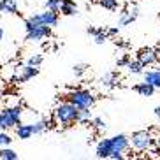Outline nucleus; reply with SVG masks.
I'll use <instances>...</instances> for the list:
<instances>
[{
  "mask_svg": "<svg viewBox=\"0 0 160 160\" xmlns=\"http://www.w3.org/2000/svg\"><path fill=\"white\" fill-rule=\"evenodd\" d=\"M128 146H130V139L127 136H114V137H109V139H102V141L97 144V151H95V155L97 158H109L111 153L114 151H120V153H125L128 150Z\"/></svg>",
  "mask_w": 160,
  "mask_h": 160,
  "instance_id": "obj_1",
  "label": "nucleus"
},
{
  "mask_svg": "<svg viewBox=\"0 0 160 160\" xmlns=\"http://www.w3.org/2000/svg\"><path fill=\"white\" fill-rule=\"evenodd\" d=\"M78 111L79 109L76 108L72 102L65 100V102H62L57 106L55 109V122L60 125V127H71L74 123H78Z\"/></svg>",
  "mask_w": 160,
  "mask_h": 160,
  "instance_id": "obj_2",
  "label": "nucleus"
},
{
  "mask_svg": "<svg viewBox=\"0 0 160 160\" xmlns=\"http://www.w3.org/2000/svg\"><path fill=\"white\" fill-rule=\"evenodd\" d=\"M67 100L72 102L78 109H81V108H90L92 109V106L95 104V95L92 93L90 90L76 88V90H72L71 93L67 95Z\"/></svg>",
  "mask_w": 160,
  "mask_h": 160,
  "instance_id": "obj_3",
  "label": "nucleus"
},
{
  "mask_svg": "<svg viewBox=\"0 0 160 160\" xmlns=\"http://www.w3.org/2000/svg\"><path fill=\"white\" fill-rule=\"evenodd\" d=\"M25 28H27V41L28 42H39L42 39L51 35V27L46 25H33L32 21H25Z\"/></svg>",
  "mask_w": 160,
  "mask_h": 160,
  "instance_id": "obj_4",
  "label": "nucleus"
},
{
  "mask_svg": "<svg viewBox=\"0 0 160 160\" xmlns=\"http://www.w3.org/2000/svg\"><path fill=\"white\" fill-rule=\"evenodd\" d=\"M130 142H132V148L137 151H146L155 146V139L148 130H137L132 134L130 137Z\"/></svg>",
  "mask_w": 160,
  "mask_h": 160,
  "instance_id": "obj_5",
  "label": "nucleus"
},
{
  "mask_svg": "<svg viewBox=\"0 0 160 160\" xmlns=\"http://www.w3.org/2000/svg\"><path fill=\"white\" fill-rule=\"evenodd\" d=\"M21 116H23V109L21 106H12L2 111V120H4V130L7 128H16V125L21 123Z\"/></svg>",
  "mask_w": 160,
  "mask_h": 160,
  "instance_id": "obj_6",
  "label": "nucleus"
},
{
  "mask_svg": "<svg viewBox=\"0 0 160 160\" xmlns=\"http://www.w3.org/2000/svg\"><path fill=\"white\" fill-rule=\"evenodd\" d=\"M39 74V67H32V65H21L19 63L18 67L14 69V74H12V81L14 83H25V81L32 79L33 76Z\"/></svg>",
  "mask_w": 160,
  "mask_h": 160,
  "instance_id": "obj_7",
  "label": "nucleus"
},
{
  "mask_svg": "<svg viewBox=\"0 0 160 160\" xmlns=\"http://www.w3.org/2000/svg\"><path fill=\"white\" fill-rule=\"evenodd\" d=\"M28 21H32L33 25H46V27H57V25H58V12L46 9V12H39V14H33L32 18H28Z\"/></svg>",
  "mask_w": 160,
  "mask_h": 160,
  "instance_id": "obj_8",
  "label": "nucleus"
},
{
  "mask_svg": "<svg viewBox=\"0 0 160 160\" xmlns=\"http://www.w3.org/2000/svg\"><path fill=\"white\" fill-rule=\"evenodd\" d=\"M137 60L141 62L144 67L148 65H153V63H157V62L160 60L158 53L155 51V48H142V49H139L137 51Z\"/></svg>",
  "mask_w": 160,
  "mask_h": 160,
  "instance_id": "obj_9",
  "label": "nucleus"
},
{
  "mask_svg": "<svg viewBox=\"0 0 160 160\" xmlns=\"http://www.w3.org/2000/svg\"><path fill=\"white\" fill-rule=\"evenodd\" d=\"M0 12L2 14H19L18 4L14 0H0Z\"/></svg>",
  "mask_w": 160,
  "mask_h": 160,
  "instance_id": "obj_10",
  "label": "nucleus"
},
{
  "mask_svg": "<svg viewBox=\"0 0 160 160\" xmlns=\"http://www.w3.org/2000/svg\"><path fill=\"white\" fill-rule=\"evenodd\" d=\"M118 81H120V74H118V72H108L106 76L100 78V83H102V86H106V88H114V86L118 85Z\"/></svg>",
  "mask_w": 160,
  "mask_h": 160,
  "instance_id": "obj_11",
  "label": "nucleus"
},
{
  "mask_svg": "<svg viewBox=\"0 0 160 160\" xmlns=\"http://www.w3.org/2000/svg\"><path fill=\"white\" fill-rule=\"evenodd\" d=\"M134 90H136L139 95H142V97H151V95L155 93V86L150 85V83H146V81H142V83H137L136 86H134Z\"/></svg>",
  "mask_w": 160,
  "mask_h": 160,
  "instance_id": "obj_12",
  "label": "nucleus"
},
{
  "mask_svg": "<svg viewBox=\"0 0 160 160\" xmlns=\"http://www.w3.org/2000/svg\"><path fill=\"white\" fill-rule=\"evenodd\" d=\"M60 12L63 16H74L76 12H78V5H76L74 0H62Z\"/></svg>",
  "mask_w": 160,
  "mask_h": 160,
  "instance_id": "obj_13",
  "label": "nucleus"
},
{
  "mask_svg": "<svg viewBox=\"0 0 160 160\" xmlns=\"http://www.w3.org/2000/svg\"><path fill=\"white\" fill-rule=\"evenodd\" d=\"M144 81L153 85L155 88H160V69H151V71L144 72Z\"/></svg>",
  "mask_w": 160,
  "mask_h": 160,
  "instance_id": "obj_14",
  "label": "nucleus"
},
{
  "mask_svg": "<svg viewBox=\"0 0 160 160\" xmlns=\"http://www.w3.org/2000/svg\"><path fill=\"white\" fill-rule=\"evenodd\" d=\"M137 7H134L132 11H123L122 12V19H120V27H125V25H130L137 19Z\"/></svg>",
  "mask_w": 160,
  "mask_h": 160,
  "instance_id": "obj_15",
  "label": "nucleus"
},
{
  "mask_svg": "<svg viewBox=\"0 0 160 160\" xmlns=\"http://www.w3.org/2000/svg\"><path fill=\"white\" fill-rule=\"evenodd\" d=\"M16 136H18L19 139H30V137L33 136L32 125H23V123L16 125Z\"/></svg>",
  "mask_w": 160,
  "mask_h": 160,
  "instance_id": "obj_16",
  "label": "nucleus"
},
{
  "mask_svg": "<svg viewBox=\"0 0 160 160\" xmlns=\"http://www.w3.org/2000/svg\"><path fill=\"white\" fill-rule=\"evenodd\" d=\"M125 67H127V71L130 72V74H142V69H144V65H142L137 58H136V60H132V58H130Z\"/></svg>",
  "mask_w": 160,
  "mask_h": 160,
  "instance_id": "obj_17",
  "label": "nucleus"
},
{
  "mask_svg": "<svg viewBox=\"0 0 160 160\" xmlns=\"http://www.w3.org/2000/svg\"><path fill=\"white\" fill-rule=\"evenodd\" d=\"M0 158L2 160H18V153L14 150H11L7 146H2L0 150Z\"/></svg>",
  "mask_w": 160,
  "mask_h": 160,
  "instance_id": "obj_18",
  "label": "nucleus"
},
{
  "mask_svg": "<svg viewBox=\"0 0 160 160\" xmlns=\"http://www.w3.org/2000/svg\"><path fill=\"white\" fill-rule=\"evenodd\" d=\"M92 120V111L90 108H81L78 111V123H90Z\"/></svg>",
  "mask_w": 160,
  "mask_h": 160,
  "instance_id": "obj_19",
  "label": "nucleus"
},
{
  "mask_svg": "<svg viewBox=\"0 0 160 160\" xmlns=\"http://www.w3.org/2000/svg\"><path fill=\"white\" fill-rule=\"evenodd\" d=\"M48 127H49V120H48V118H44V120H39L37 123H33L32 130H33V134H41V132H44Z\"/></svg>",
  "mask_w": 160,
  "mask_h": 160,
  "instance_id": "obj_20",
  "label": "nucleus"
},
{
  "mask_svg": "<svg viewBox=\"0 0 160 160\" xmlns=\"http://www.w3.org/2000/svg\"><path fill=\"white\" fill-rule=\"evenodd\" d=\"M99 4L108 11H116L118 9V0H99Z\"/></svg>",
  "mask_w": 160,
  "mask_h": 160,
  "instance_id": "obj_21",
  "label": "nucleus"
},
{
  "mask_svg": "<svg viewBox=\"0 0 160 160\" xmlns=\"http://www.w3.org/2000/svg\"><path fill=\"white\" fill-rule=\"evenodd\" d=\"M60 5H62V0H46V9L49 11L60 12Z\"/></svg>",
  "mask_w": 160,
  "mask_h": 160,
  "instance_id": "obj_22",
  "label": "nucleus"
},
{
  "mask_svg": "<svg viewBox=\"0 0 160 160\" xmlns=\"http://www.w3.org/2000/svg\"><path fill=\"white\" fill-rule=\"evenodd\" d=\"M27 63L32 65V67H39L41 63H42V57H41V55H32V57L27 60Z\"/></svg>",
  "mask_w": 160,
  "mask_h": 160,
  "instance_id": "obj_23",
  "label": "nucleus"
},
{
  "mask_svg": "<svg viewBox=\"0 0 160 160\" xmlns=\"http://www.w3.org/2000/svg\"><path fill=\"white\" fill-rule=\"evenodd\" d=\"M11 142H12L11 136H7L5 132H2V130H0V148H2V146H9Z\"/></svg>",
  "mask_w": 160,
  "mask_h": 160,
  "instance_id": "obj_24",
  "label": "nucleus"
},
{
  "mask_svg": "<svg viewBox=\"0 0 160 160\" xmlns=\"http://www.w3.org/2000/svg\"><path fill=\"white\" fill-rule=\"evenodd\" d=\"M95 37V44H104L106 41H108V33L104 32V30H100L97 35H93Z\"/></svg>",
  "mask_w": 160,
  "mask_h": 160,
  "instance_id": "obj_25",
  "label": "nucleus"
},
{
  "mask_svg": "<svg viewBox=\"0 0 160 160\" xmlns=\"http://www.w3.org/2000/svg\"><path fill=\"white\" fill-rule=\"evenodd\" d=\"M86 72V65L85 63H78V65H74V74L76 76H83Z\"/></svg>",
  "mask_w": 160,
  "mask_h": 160,
  "instance_id": "obj_26",
  "label": "nucleus"
},
{
  "mask_svg": "<svg viewBox=\"0 0 160 160\" xmlns=\"http://www.w3.org/2000/svg\"><path fill=\"white\" fill-rule=\"evenodd\" d=\"M92 125H93L95 128H106V122H104L102 118H93V120H92Z\"/></svg>",
  "mask_w": 160,
  "mask_h": 160,
  "instance_id": "obj_27",
  "label": "nucleus"
},
{
  "mask_svg": "<svg viewBox=\"0 0 160 160\" xmlns=\"http://www.w3.org/2000/svg\"><path fill=\"white\" fill-rule=\"evenodd\" d=\"M128 60H130V55H123L120 60H116V65L118 67H123V65H127L128 63Z\"/></svg>",
  "mask_w": 160,
  "mask_h": 160,
  "instance_id": "obj_28",
  "label": "nucleus"
},
{
  "mask_svg": "<svg viewBox=\"0 0 160 160\" xmlns=\"http://www.w3.org/2000/svg\"><path fill=\"white\" fill-rule=\"evenodd\" d=\"M109 158H113V160H122V158H123V153H120V151H114V153H111V155H109Z\"/></svg>",
  "mask_w": 160,
  "mask_h": 160,
  "instance_id": "obj_29",
  "label": "nucleus"
},
{
  "mask_svg": "<svg viewBox=\"0 0 160 160\" xmlns=\"http://www.w3.org/2000/svg\"><path fill=\"white\" fill-rule=\"evenodd\" d=\"M118 32H120V28H116V27H114V28H109L108 32V37H114V35H118Z\"/></svg>",
  "mask_w": 160,
  "mask_h": 160,
  "instance_id": "obj_30",
  "label": "nucleus"
},
{
  "mask_svg": "<svg viewBox=\"0 0 160 160\" xmlns=\"http://www.w3.org/2000/svg\"><path fill=\"white\" fill-rule=\"evenodd\" d=\"M86 32H88L90 35H97V33H99L100 30H99V28H93V27H88V30H86Z\"/></svg>",
  "mask_w": 160,
  "mask_h": 160,
  "instance_id": "obj_31",
  "label": "nucleus"
},
{
  "mask_svg": "<svg viewBox=\"0 0 160 160\" xmlns=\"http://www.w3.org/2000/svg\"><path fill=\"white\" fill-rule=\"evenodd\" d=\"M155 144H157V151H160V136L155 139Z\"/></svg>",
  "mask_w": 160,
  "mask_h": 160,
  "instance_id": "obj_32",
  "label": "nucleus"
},
{
  "mask_svg": "<svg viewBox=\"0 0 160 160\" xmlns=\"http://www.w3.org/2000/svg\"><path fill=\"white\" fill-rule=\"evenodd\" d=\"M0 130H4V120H2V113H0Z\"/></svg>",
  "mask_w": 160,
  "mask_h": 160,
  "instance_id": "obj_33",
  "label": "nucleus"
},
{
  "mask_svg": "<svg viewBox=\"0 0 160 160\" xmlns=\"http://www.w3.org/2000/svg\"><path fill=\"white\" fill-rule=\"evenodd\" d=\"M155 114H157V116H160V106H157V108H155Z\"/></svg>",
  "mask_w": 160,
  "mask_h": 160,
  "instance_id": "obj_34",
  "label": "nucleus"
},
{
  "mask_svg": "<svg viewBox=\"0 0 160 160\" xmlns=\"http://www.w3.org/2000/svg\"><path fill=\"white\" fill-rule=\"evenodd\" d=\"M155 51H157V53H158V57H160V42H158V44H157V48H155Z\"/></svg>",
  "mask_w": 160,
  "mask_h": 160,
  "instance_id": "obj_35",
  "label": "nucleus"
},
{
  "mask_svg": "<svg viewBox=\"0 0 160 160\" xmlns=\"http://www.w3.org/2000/svg\"><path fill=\"white\" fill-rule=\"evenodd\" d=\"M2 39H4V30L0 28V41H2Z\"/></svg>",
  "mask_w": 160,
  "mask_h": 160,
  "instance_id": "obj_36",
  "label": "nucleus"
},
{
  "mask_svg": "<svg viewBox=\"0 0 160 160\" xmlns=\"http://www.w3.org/2000/svg\"><path fill=\"white\" fill-rule=\"evenodd\" d=\"M0 99H2V92H0Z\"/></svg>",
  "mask_w": 160,
  "mask_h": 160,
  "instance_id": "obj_37",
  "label": "nucleus"
},
{
  "mask_svg": "<svg viewBox=\"0 0 160 160\" xmlns=\"http://www.w3.org/2000/svg\"><path fill=\"white\" fill-rule=\"evenodd\" d=\"M0 71H2V67H0Z\"/></svg>",
  "mask_w": 160,
  "mask_h": 160,
  "instance_id": "obj_38",
  "label": "nucleus"
}]
</instances>
